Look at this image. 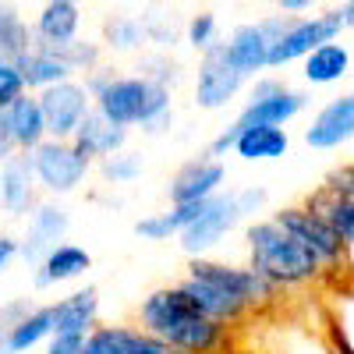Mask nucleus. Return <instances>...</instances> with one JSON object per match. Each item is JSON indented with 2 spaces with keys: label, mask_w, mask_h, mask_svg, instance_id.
I'll list each match as a JSON object with an SVG mask.
<instances>
[{
  "label": "nucleus",
  "mask_w": 354,
  "mask_h": 354,
  "mask_svg": "<svg viewBox=\"0 0 354 354\" xmlns=\"http://www.w3.org/2000/svg\"><path fill=\"white\" fill-rule=\"evenodd\" d=\"M245 75L230 64L227 46L216 43L213 50H205L198 57V71H195V106L198 110H223L227 103L238 100L245 88Z\"/></svg>",
  "instance_id": "nucleus-11"
},
{
  "label": "nucleus",
  "mask_w": 354,
  "mask_h": 354,
  "mask_svg": "<svg viewBox=\"0 0 354 354\" xmlns=\"http://www.w3.org/2000/svg\"><path fill=\"white\" fill-rule=\"evenodd\" d=\"M88 337H50L46 354H85Z\"/></svg>",
  "instance_id": "nucleus-38"
},
{
  "label": "nucleus",
  "mask_w": 354,
  "mask_h": 354,
  "mask_svg": "<svg viewBox=\"0 0 354 354\" xmlns=\"http://www.w3.org/2000/svg\"><path fill=\"white\" fill-rule=\"evenodd\" d=\"M238 195V209H241V216L245 220H255V213H262L266 209V188H255V185H248V188H241V192H234Z\"/></svg>",
  "instance_id": "nucleus-37"
},
{
  "label": "nucleus",
  "mask_w": 354,
  "mask_h": 354,
  "mask_svg": "<svg viewBox=\"0 0 354 354\" xmlns=\"http://www.w3.org/2000/svg\"><path fill=\"white\" fill-rule=\"evenodd\" d=\"M96 100V113H103L117 128H142L145 135H160L174 124V88L145 78V75H121L117 71Z\"/></svg>",
  "instance_id": "nucleus-3"
},
{
  "label": "nucleus",
  "mask_w": 354,
  "mask_h": 354,
  "mask_svg": "<svg viewBox=\"0 0 354 354\" xmlns=\"http://www.w3.org/2000/svg\"><path fill=\"white\" fill-rule=\"evenodd\" d=\"M25 96V82L15 64H0V110H8L15 100Z\"/></svg>",
  "instance_id": "nucleus-35"
},
{
  "label": "nucleus",
  "mask_w": 354,
  "mask_h": 354,
  "mask_svg": "<svg viewBox=\"0 0 354 354\" xmlns=\"http://www.w3.org/2000/svg\"><path fill=\"white\" fill-rule=\"evenodd\" d=\"M39 181H36V170H32V156L28 153H15L11 160L0 163V195H4V213L11 220L21 216H32L36 205L43 202L39 195Z\"/></svg>",
  "instance_id": "nucleus-14"
},
{
  "label": "nucleus",
  "mask_w": 354,
  "mask_h": 354,
  "mask_svg": "<svg viewBox=\"0 0 354 354\" xmlns=\"http://www.w3.org/2000/svg\"><path fill=\"white\" fill-rule=\"evenodd\" d=\"M223 46H227L230 64L238 68L245 78H259V71L270 68V50H273V43H270V36L262 32L259 21L238 25V28H234V32L223 39Z\"/></svg>",
  "instance_id": "nucleus-17"
},
{
  "label": "nucleus",
  "mask_w": 354,
  "mask_h": 354,
  "mask_svg": "<svg viewBox=\"0 0 354 354\" xmlns=\"http://www.w3.org/2000/svg\"><path fill=\"white\" fill-rule=\"evenodd\" d=\"M351 138H354V93H340L319 106V113L305 128V142L319 153H330L347 145Z\"/></svg>",
  "instance_id": "nucleus-15"
},
{
  "label": "nucleus",
  "mask_w": 354,
  "mask_h": 354,
  "mask_svg": "<svg viewBox=\"0 0 354 354\" xmlns=\"http://www.w3.org/2000/svg\"><path fill=\"white\" fill-rule=\"evenodd\" d=\"M32 308H36L32 298H15V301H4V305H0V344L8 340V333H11Z\"/></svg>",
  "instance_id": "nucleus-34"
},
{
  "label": "nucleus",
  "mask_w": 354,
  "mask_h": 354,
  "mask_svg": "<svg viewBox=\"0 0 354 354\" xmlns=\"http://www.w3.org/2000/svg\"><path fill=\"white\" fill-rule=\"evenodd\" d=\"M15 68H18L21 82H25V93H32V96H39V93H46V88L75 78V71L61 61V57H53V53H46V50H39V46L28 50Z\"/></svg>",
  "instance_id": "nucleus-23"
},
{
  "label": "nucleus",
  "mask_w": 354,
  "mask_h": 354,
  "mask_svg": "<svg viewBox=\"0 0 354 354\" xmlns=\"http://www.w3.org/2000/svg\"><path fill=\"white\" fill-rule=\"evenodd\" d=\"M202 205H205V202H198V205H170L167 213L142 216V220H135V234H138V238H145V241H170V238H181V234L198 220Z\"/></svg>",
  "instance_id": "nucleus-25"
},
{
  "label": "nucleus",
  "mask_w": 354,
  "mask_h": 354,
  "mask_svg": "<svg viewBox=\"0 0 354 354\" xmlns=\"http://www.w3.org/2000/svg\"><path fill=\"white\" fill-rule=\"evenodd\" d=\"M185 277L213 283V287L234 294V298H241L252 308H266L277 298V287L266 277H259L252 266H234V262H220V259H192Z\"/></svg>",
  "instance_id": "nucleus-8"
},
{
  "label": "nucleus",
  "mask_w": 354,
  "mask_h": 354,
  "mask_svg": "<svg viewBox=\"0 0 354 354\" xmlns=\"http://www.w3.org/2000/svg\"><path fill=\"white\" fill-rule=\"evenodd\" d=\"M85 354H128L121 337H117V326H100L85 344Z\"/></svg>",
  "instance_id": "nucleus-36"
},
{
  "label": "nucleus",
  "mask_w": 354,
  "mask_h": 354,
  "mask_svg": "<svg viewBox=\"0 0 354 354\" xmlns=\"http://www.w3.org/2000/svg\"><path fill=\"white\" fill-rule=\"evenodd\" d=\"M68 227H71V213L64 209V202L61 198H43L36 205V213L28 216V230L21 238L18 259L28 262V270H36L57 245H64Z\"/></svg>",
  "instance_id": "nucleus-12"
},
{
  "label": "nucleus",
  "mask_w": 354,
  "mask_h": 354,
  "mask_svg": "<svg viewBox=\"0 0 354 354\" xmlns=\"http://www.w3.org/2000/svg\"><path fill=\"white\" fill-rule=\"evenodd\" d=\"M18 149H15V142H11V135H8V124H4V110H0V163L4 160H11Z\"/></svg>",
  "instance_id": "nucleus-41"
},
{
  "label": "nucleus",
  "mask_w": 354,
  "mask_h": 354,
  "mask_svg": "<svg viewBox=\"0 0 354 354\" xmlns=\"http://www.w3.org/2000/svg\"><path fill=\"white\" fill-rule=\"evenodd\" d=\"M344 32V21H340V11L337 4L333 8H322L319 15H308V18H294V25L273 43L270 50V68H287L294 61H305L308 53H315L319 46L326 43H337Z\"/></svg>",
  "instance_id": "nucleus-7"
},
{
  "label": "nucleus",
  "mask_w": 354,
  "mask_h": 354,
  "mask_svg": "<svg viewBox=\"0 0 354 354\" xmlns=\"http://www.w3.org/2000/svg\"><path fill=\"white\" fill-rule=\"evenodd\" d=\"M305 106H308V96L301 93V88H290L277 75H259L252 82V88H248V100H245L241 113L234 117L230 124L238 128L241 135L248 128H283Z\"/></svg>",
  "instance_id": "nucleus-4"
},
{
  "label": "nucleus",
  "mask_w": 354,
  "mask_h": 354,
  "mask_svg": "<svg viewBox=\"0 0 354 354\" xmlns=\"http://www.w3.org/2000/svg\"><path fill=\"white\" fill-rule=\"evenodd\" d=\"M39 106L46 117V135L53 142H71L78 128L85 124V117L96 110V100L85 88V82L71 78V82H61V85L46 88V93H39Z\"/></svg>",
  "instance_id": "nucleus-9"
},
{
  "label": "nucleus",
  "mask_w": 354,
  "mask_h": 354,
  "mask_svg": "<svg viewBox=\"0 0 354 354\" xmlns=\"http://www.w3.org/2000/svg\"><path fill=\"white\" fill-rule=\"evenodd\" d=\"M138 174H142V156L131 153V149H124V153H117V156L100 163V177L106 185H131Z\"/></svg>",
  "instance_id": "nucleus-31"
},
{
  "label": "nucleus",
  "mask_w": 354,
  "mask_h": 354,
  "mask_svg": "<svg viewBox=\"0 0 354 354\" xmlns=\"http://www.w3.org/2000/svg\"><path fill=\"white\" fill-rule=\"evenodd\" d=\"M32 25L25 21V15L11 4H0V57L8 64H18L21 57L32 50Z\"/></svg>",
  "instance_id": "nucleus-28"
},
{
  "label": "nucleus",
  "mask_w": 354,
  "mask_h": 354,
  "mask_svg": "<svg viewBox=\"0 0 354 354\" xmlns=\"http://www.w3.org/2000/svg\"><path fill=\"white\" fill-rule=\"evenodd\" d=\"M337 11H340V21H344V32H347V28L354 32V0H344V4H337Z\"/></svg>",
  "instance_id": "nucleus-42"
},
{
  "label": "nucleus",
  "mask_w": 354,
  "mask_h": 354,
  "mask_svg": "<svg viewBox=\"0 0 354 354\" xmlns=\"http://www.w3.org/2000/svg\"><path fill=\"white\" fill-rule=\"evenodd\" d=\"M245 248H248V266L266 277L277 290H294L322 280V262L273 220L262 216L245 227Z\"/></svg>",
  "instance_id": "nucleus-2"
},
{
  "label": "nucleus",
  "mask_w": 354,
  "mask_h": 354,
  "mask_svg": "<svg viewBox=\"0 0 354 354\" xmlns=\"http://www.w3.org/2000/svg\"><path fill=\"white\" fill-rule=\"evenodd\" d=\"M351 64H354V53L347 43H326L319 46L315 53H308L301 61V75L308 85H337L351 75Z\"/></svg>",
  "instance_id": "nucleus-24"
},
{
  "label": "nucleus",
  "mask_w": 354,
  "mask_h": 354,
  "mask_svg": "<svg viewBox=\"0 0 354 354\" xmlns=\"http://www.w3.org/2000/svg\"><path fill=\"white\" fill-rule=\"evenodd\" d=\"M273 11L287 18H308V11H315V0H277Z\"/></svg>",
  "instance_id": "nucleus-40"
},
{
  "label": "nucleus",
  "mask_w": 354,
  "mask_h": 354,
  "mask_svg": "<svg viewBox=\"0 0 354 354\" xmlns=\"http://www.w3.org/2000/svg\"><path fill=\"white\" fill-rule=\"evenodd\" d=\"M290 149V135L287 128H248L238 142V153L245 163H266V160H280Z\"/></svg>",
  "instance_id": "nucleus-27"
},
{
  "label": "nucleus",
  "mask_w": 354,
  "mask_h": 354,
  "mask_svg": "<svg viewBox=\"0 0 354 354\" xmlns=\"http://www.w3.org/2000/svg\"><path fill=\"white\" fill-rule=\"evenodd\" d=\"M241 220H245V216H241V209H238V195H234V192L213 195L209 202L202 205L198 220L181 234V252H185L188 259H209V252H213Z\"/></svg>",
  "instance_id": "nucleus-10"
},
{
  "label": "nucleus",
  "mask_w": 354,
  "mask_h": 354,
  "mask_svg": "<svg viewBox=\"0 0 354 354\" xmlns=\"http://www.w3.org/2000/svg\"><path fill=\"white\" fill-rule=\"evenodd\" d=\"M145 39H149V28L138 15H110L103 21V46L113 53H135L145 46Z\"/></svg>",
  "instance_id": "nucleus-29"
},
{
  "label": "nucleus",
  "mask_w": 354,
  "mask_h": 354,
  "mask_svg": "<svg viewBox=\"0 0 354 354\" xmlns=\"http://www.w3.org/2000/svg\"><path fill=\"white\" fill-rule=\"evenodd\" d=\"M0 213H4V195H0Z\"/></svg>",
  "instance_id": "nucleus-43"
},
{
  "label": "nucleus",
  "mask_w": 354,
  "mask_h": 354,
  "mask_svg": "<svg viewBox=\"0 0 354 354\" xmlns=\"http://www.w3.org/2000/svg\"><path fill=\"white\" fill-rule=\"evenodd\" d=\"M100 330V290L78 287L53 301V337H93Z\"/></svg>",
  "instance_id": "nucleus-16"
},
{
  "label": "nucleus",
  "mask_w": 354,
  "mask_h": 354,
  "mask_svg": "<svg viewBox=\"0 0 354 354\" xmlns=\"http://www.w3.org/2000/svg\"><path fill=\"white\" fill-rule=\"evenodd\" d=\"M28 156H32L36 181H39L46 198H64V195L78 192L85 185L88 170H93V160H88L75 142H53V138H46L39 149H32Z\"/></svg>",
  "instance_id": "nucleus-5"
},
{
  "label": "nucleus",
  "mask_w": 354,
  "mask_h": 354,
  "mask_svg": "<svg viewBox=\"0 0 354 354\" xmlns=\"http://www.w3.org/2000/svg\"><path fill=\"white\" fill-rule=\"evenodd\" d=\"M216 32H220L216 15H213V11H195V15L188 18V25H185V43L195 46L198 53H205V50H213V46L220 43Z\"/></svg>",
  "instance_id": "nucleus-30"
},
{
  "label": "nucleus",
  "mask_w": 354,
  "mask_h": 354,
  "mask_svg": "<svg viewBox=\"0 0 354 354\" xmlns=\"http://www.w3.org/2000/svg\"><path fill=\"white\" fill-rule=\"evenodd\" d=\"M128 128H117V124H110L103 113H88L85 117V124L78 128V135L71 138L78 149L93 160V163H103V160H110V156H117V153H124L128 149Z\"/></svg>",
  "instance_id": "nucleus-21"
},
{
  "label": "nucleus",
  "mask_w": 354,
  "mask_h": 354,
  "mask_svg": "<svg viewBox=\"0 0 354 354\" xmlns=\"http://www.w3.org/2000/svg\"><path fill=\"white\" fill-rule=\"evenodd\" d=\"M177 283L185 287V294L195 301V308L202 315H209L213 322H220V326H234V322L248 319V312H252V305H245L241 298H234V294H227V290H220L213 283H205V280L185 277V280H177Z\"/></svg>",
  "instance_id": "nucleus-20"
},
{
  "label": "nucleus",
  "mask_w": 354,
  "mask_h": 354,
  "mask_svg": "<svg viewBox=\"0 0 354 354\" xmlns=\"http://www.w3.org/2000/svg\"><path fill=\"white\" fill-rule=\"evenodd\" d=\"M18 252H21V238H15V234H8V230H0V273H4L8 266L18 259Z\"/></svg>",
  "instance_id": "nucleus-39"
},
{
  "label": "nucleus",
  "mask_w": 354,
  "mask_h": 354,
  "mask_svg": "<svg viewBox=\"0 0 354 354\" xmlns=\"http://www.w3.org/2000/svg\"><path fill=\"white\" fill-rule=\"evenodd\" d=\"M88 266H93V255L75 241H64L32 270V287L46 290V287H57V283H71V280L85 277Z\"/></svg>",
  "instance_id": "nucleus-19"
},
{
  "label": "nucleus",
  "mask_w": 354,
  "mask_h": 354,
  "mask_svg": "<svg viewBox=\"0 0 354 354\" xmlns=\"http://www.w3.org/2000/svg\"><path fill=\"white\" fill-rule=\"evenodd\" d=\"M117 337H121L128 354H181V351H174L170 344L156 340L153 333H145L138 326H117Z\"/></svg>",
  "instance_id": "nucleus-32"
},
{
  "label": "nucleus",
  "mask_w": 354,
  "mask_h": 354,
  "mask_svg": "<svg viewBox=\"0 0 354 354\" xmlns=\"http://www.w3.org/2000/svg\"><path fill=\"white\" fill-rule=\"evenodd\" d=\"M82 28V8L75 0H46L32 18V36L39 43H71Z\"/></svg>",
  "instance_id": "nucleus-22"
},
{
  "label": "nucleus",
  "mask_w": 354,
  "mask_h": 354,
  "mask_svg": "<svg viewBox=\"0 0 354 354\" xmlns=\"http://www.w3.org/2000/svg\"><path fill=\"white\" fill-rule=\"evenodd\" d=\"M4 124H8V135H11L18 153H32V149H39V145L50 138L39 96H32V93H25L21 100H15L4 110Z\"/></svg>",
  "instance_id": "nucleus-18"
},
{
  "label": "nucleus",
  "mask_w": 354,
  "mask_h": 354,
  "mask_svg": "<svg viewBox=\"0 0 354 354\" xmlns=\"http://www.w3.org/2000/svg\"><path fill=\"white\" fill-rule=\"evenodd\" d=\"M138 330L153 333L181 354H216L227 344V326L202 315L181 283L156 287L138 305Z\"/></svg>",
  "instance_id": "nucleus-1"
},
{
  "label": "nucleus",
  "mask_w": 354,
  "mask_h": 354,
  "mask_svg": "<svg viewBox=\"0 0 354 354\" xmlns=\"http://www.w3.org/2000/svg\"><path fill=\"white\" fill-rule=\"evenodd\" d=\"M50 337H53V305H36L0 344V354H25L39 344H50Z\"/></svg>",
  "instance_id": "nucleus-26"
},
{
  "label": "nucleus",
  "mask_w": 354,
  "mask_h": 354,
  "mask_svg": "<svg viewBox=\"0 0 354 354\" xmlns=\"http://www.w3.org/2000/svg\"><path fill=\"white\" fill-rule=\"evenodd\" d=\"M273 220L290 234L294 241H301L322 262V270H326V273H337L340 266H347V259H351L347 245L337 238V230L326 220L308 209V205H283V209L273 213Z\"/></svg>",
  "instance_id": "nucleus-6"
},
{
  "label": "nucleus",
  "mask_w": 354,
  "mask_h": 354,
  "mask_svg": "<svg viewBox=\"0 0 354 354\" xmlns=\"http://www.w3.org/2000/svg\"><path fill=\"white\" fill-rule=\"evenodd\" d=\"M223 177H227L223 160H213L209 153L192 156L188 163L177 167V174L170 177V185H167L170 205H198V202H209L213 195H220Z\"/></svg>",
  "instance_id": "nucleus-13"
},
{
  "label": "nucleus",
  "mask_w": 354,
  "mask_h": 354,
  "mask_svg": "<svg viewBox=\"0 0 354 354\" xmlns=\"http://www.w3.org/2000/svg\"><path fill=\"white\" fill-rule=\"evenodd\" d=\"M138 75L174 88V82L181 78V64H177L170 53H149V57H142V61H138Z\"/></svg>",
  "instance_id": "nucleus-33"
}]
</instances>
